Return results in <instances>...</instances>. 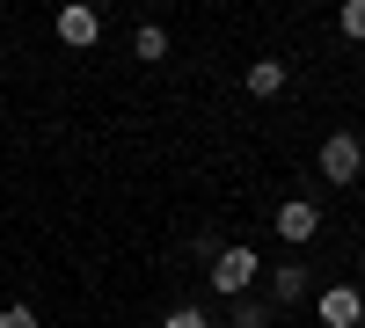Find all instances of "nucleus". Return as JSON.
I'll return each mask as SVG.
<instances>
[{
    "label": "nucleus",
    "mask_w": 365,
    "mask_h": 328,
    "mask_svg": "<svg viewBox=\"0 0 365 328\" xmlns=\"http://www.w3.org/2000/svg\"><path fill=\"white\" fill-rule=\"evenodd\" d=\"M205 270H212V292H220V300H249V285H263V255L249 241H227Z\"/></svg>",
    "instance_id": "nucleus-1"
},
{
    "label": "nucleus",
    "mask_w": 365,
    "mask_h": 328,
    "mask_svg": "<svg viewBox=\"0 0 365 328\" xmlns=\"http://www.w3.org/2000/svg\"><path fill=\"white\" fill-rule=\"evenodd\" d=\"M365 175V146L351 139V132H329L322 139V183H336V190H351Z\"/></svg>",
    "instance_id": "nucleus-2"
},
{
    "label": "nucleus",
    "mask_w": 365,
    "mask_h": 328,
    "mask_svg": "<svg viewBox=\"0 0 365 328\" xmlns=\"http://www.w3.org/2000/svg\"><path fill=\"white\" fill-rule=\"evenodd\" d=\"M314 314H322V328H358L365 321V292L358 285H329V292H314Z\"/></svg>",
    "instance_id": "nucleus-3"
},
{
    "label": "nucleus",
    "mask_w": 365,
    "mask_h": 328,
    "mask_svg": "<svg viewBox=\"0 0 365 328\" xmlns=\"http://www.w3.org/2000/svg\"><path fill=\"white\" fill-rule=\"evenodd\" d=\"M103 37V15L88 8V0H66V8H58V44H73V51H88Z\"/></svg>",
    "instance_id": "nucleus-4"
},
{
    "label": "nucleus",
    "mask_w": 365,
    "mask_h": 328,
    "mask_svg": "<svg viewBox=\"0 0 365 328\" xmlns=\"http://www.w3.org/2000/svg\"><path fill=\"white\" fill-rule=\"evenodd\" d=\"M278 233H285L292 248H299V241H314V233H322V212H314V197H285V204H278Z\"/></svg>",
    "instance_id": "nucleus-5"
},
{
    "label": "nucleus",
    "mask_w": 365,
    "mask_h": 328,
    "mask_svg": "<svg viewBox=\"0 0 365 328\" xmlns=\"http://www.w3.org/2000/svg\"><path fill=\"white\" fill-rule=\"evenodd\" d=\"M263 285H270V300H278V307H299V300L314 292V277L299 270V263H278V270H263Z\"/></svg>",
    "instance_id": "nucleus-6"
},
{
    "label": "nucleus",
    "mask_w": 365,
    "mask_h": 328,
    "mask_svg": "<svg viewBox=\"0 0 365 328\" xmlns=\"http://www.w3.org/2000/svg\"><path fill=\"white\" fill-rule=\"evenodd\" d=\"M285 80H292V73H285V58H256V66H249V95H278Z\"/></svg>",
    "instance_id": "nucleus-7"
},
{
    "label": "nucleus",
    "mask_w": 365,
    "mask_h": 328,
    "mask_svg": "<svg viewBox=\"0 0 365 328\" xmlns=\"http://www.w3.org/2000/svg\"><path fill=\"white\" fill-rule=\"evenodd\" d=\"M132 58H146V66L168 58V29H161V22H139V29H132Z\"/></svg>",
    "instance_id": "nucleus-8"
},
{
    "label": "nucleus",
    "mask_w": 365,
    "mask_h": 328,
    "mask_svg": "<svg viewBox=\"0 0 365 328\" xmlns=\"http://www.w3.org/2000/svg\"><path fill=\"white\" fill-rule=\"evenodd\" d=\"M234 307V328H270V300H227Z\"/></svg>",
    "instance_id": "nucleus-9"
},
{
    "label": "nucleus",
    "mask_w": 365,
    "mask_h": 328,
    "mask_svg": "<svg viewBox=\"0 0 365 328\" xmlns=\"http://www.w3.org/2000/svg\"><path fill=\"white\" fill-rule=\"evenodd\" d=\"M336 29H344L351 44H365V0H344V8H336Z\"/></svg>",
    "instance_id": "nucleus-10"
},
{
    "label": "nucleus",
    "mask_w": 365,
    "mask_h": 328,
    "mask_svg": "<svg viewBox=\"0 0 365 328\" xmlns=\"http://www.w3.org/2000/svg\"><path fill=\"white\" fill-rule=\"evenodd\" d=\"M161 328H212V314H205V307H175Z\"/></svg>",
    "instance_id": "nucleus-11"
},
{
    "label": "nucleus",
    "mask_w": 365,
    "mask_h": 328,
    "mask_svg": "<svg viewBox=\"0 0 365 328\" xmlns=\"http://www.w3.org/2000/svg\"><path fill=\"white\" fill-rule=\"evenodd\" d=\"M0 328H44L37 307H0Z\"/></svg>",
    "instance_id": "nucleus-12"
}]
</instances>
